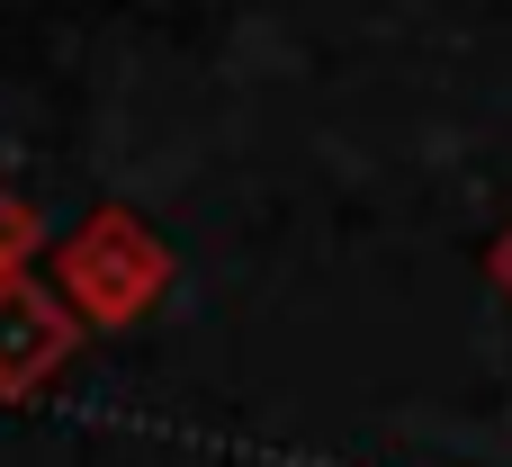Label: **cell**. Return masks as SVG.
<instances>
[{"label":"cell","instance_id":"cell-1","mask_svg":"<svg viewBox=\"0 0 512 467\" xmlns=\"http://www.w3.org/2000/svg\"><path fill=\"white\" fill-rule=\"evenodd\" d=\"M54 279H63V306H72V315H90V324H126V315H144V306L162 297L171 261H162V243H153L126 207H99L81 234H63Z\"/></svg>","mask_w":512,"mask_h":467},{"label":"cell","instance_id":"cell-2","mask_svg":"<svg viewBox=\"0 0 512 467\" xmlns=\"http://www.w3.org/2000/svg\"><path fill=\"white\" fill-rule=\"evenodd\" d=\"M72 342H81V324H72V306L45 288V279H9L0 288V396H27V387H45L63 360H72Z\"/></svg>","mask_w":512,"mask_h":467},{"label":"cell","instance_id":"cell-3","mask_svg":"<svg viewBox=\"0 0 512 467\" xmlns=\"http://www.w3.org/2000/svg\"><path fill=\"white\" fill-rule=\"evenodd\" d=\"M36 234H45V225H36V216H27L18 198H0V288H9V279L27 270V252H36Z\"/></svg>","mask_w":512,"mask_h":467},{"label":"cell","instance_id":"cell-4","mask_svg":"<svg viewBox=\"0 0 512 467\" xmlns=\"http://www.w3.org/2000/svg\"><path fill=\"white\" fill-rule=\"evenodd\" d=\"M495 270H504V288H512V234H504V243H495Z\"/></svg>","mask_w":512,"mask_h":467}]
</instances>
